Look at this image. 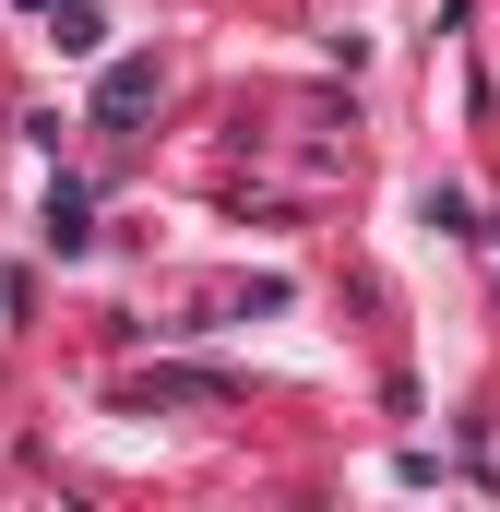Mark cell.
Returning <instances> with one entry per match:
<instances>
[{
    "label": "cell",
    "mask_w": 500,
    "mask_h": 512,
    "mask_svg": "<svg viewBox=\"0 0 500 512\" xmlns=\"http://www.w3.org/2000/svg\"><path fill=\"white\" fill-rule=\"evenodd\" d=\"M143 108H155V60H120L96 84V120H143Z\"/></svg>",
    "instance_id": "6da1fadb"
}]
</instances>
